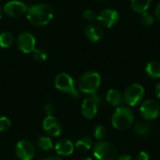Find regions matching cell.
Returning a JSON list of instances; mask_svg holds the SVG:
<instances>
[{"label": "cell", "mask_w": 160, "mask_h": 160, "mask_svg": "<svg viewBox=\"0 0 160 160\" xmlns=\"http://www.w3.org/2000/svg\"><path fill=\"white\" fill-rule=\"evenodd\" d=\"M26 17L31 24L35 26H43L52 20L53 10L47 4H36L27 9Z\"/></svg>", "instance_id": "1"}, {"label": "cell", "mask_w": 160, "mask_h": 160, "mask_svg": "<svg viewBox=\"0 0 160 160\" xmlns=\"http://www.w3.org/2000/svg\"><path fill=\"white\" fill-rule=\"evenodd\" d=\"M134 122V114L128 107H118L112 118V124L117 130L128 129Z\"/></svg>", "instance_id": "2"}, {"label": "cell", "mask_w": 160, "mask_h": 160, "mask_svg": "<svg viewBox=\"0 0 160 160\" xmlns=\"http://www.w3.org/2000/svg\"><path fill=\"white\" fill-rule=\"evenodd\" d=\"M100 83L101 77L99 73L96 71H87L83 73L79 79L78 85L81 92L87 95H93L97 93L98 89L100 86Z\"/></svg>", "instance_id": "3"}, {"label": "cell", "mask_w": 160, "mask_h": 160, "mask_svg": "<svg viewBox=\"0 0 160 160\" xmlns=\"http://www.w3.org/2000/svg\"><path fill=\"white\" fill-rule=\"evenodd\" d=\"M94 156L98 160H115L117 149L109 142L98 141L94 146Z\"/></svg>", "instance_id": "4"}, {"label": "cell", "mask_w": 160, "mask_h": 160, "mask_svg": "<svg viewBox=\"0 0 160 160\" xmlns=\"http://www.w3.org/2000/svg\"><path fill=\"white\" fill-rule=\"evenodd\" d=\"M54 85L59 91L69 94L74 98H79V93L77 92L72 77L68 73H60L56 76L54 80Z\"/></svg>", "instance_id": "5"}, {"label": "cell", "mask_w": 160, "mask_h": 160, "mask_svg": "<svg viewBox=\"0 0 160 160\" xmlns=\"http://www.w3.org/2000/svg\"><path fill=\"white\" fill-rule=\"evenodd\" d=\"M144 88L139 83H133L129 85L124 92V101L130 107L138 105L144 97Z\"/></svg>", "instance_id": "6"}, {"label": "cell", "mask_w": 160, "mask_h": 160, "mask_svg": "<svg viewBox=\"0 0 160 160\" xmlns=\"http://www.w3.org/2000/svg\"><path fill=\"white\" fill-rule=\"evenodd\" d=\"M101 102V97L95 93L93 95H90L89 98H85L82 104V115L87 119H93L98 110V105Z\"/></svg>", "instance_id": "7"}, {"label": "cell", "mask_w": 160, "mask_h": 160, "mask_svg": "<svg viewBox=\"0 0 160 160\" xmlns=\"http://www.w3.org/2000/svg\"><path fill=\"white\" fill-rule=\"evenodd\" d=\"M140 111L144 120L152 121L158 117L160 113V106L154 99H146L141 105Z\"/></svg>", "instance_id": "8"}, {"label": "cell", "mask_w": 160, "mask_h": 160, "mask_svg": "<svg viewBox=\"0 0 160 160\" xmlns=\"http://www.w3.org/2000/svg\"><path fill=\"white\" fill-rule=\"evenodd\" d=\"M18 49L23 53H30L35 50L36 46V39L34 36L29 32H22L21 33L16 41Z\"/></svg>", "instance_id": "9"}, {"label": "cell", "mask_w": 160, "mask_h": 160, "mask_svg": "<svg viewBox=\"0 0 160 160\" xmlns=\"http://www.w3.org/2000/svg\"><path fill=\"white\" fill-rule=\"evenodd\" d=\"M15 154L20 160H32L35 157V147L30 142L22 140L17 142Z\"/></svg>", "instance_id": "10"}, {"label": "cell", "mask_w": 160, "mask_h": 160, "mask_svg": "<svg viewBox=\"0 0 160 160\" xmlns=\"http://www.w3.org/2000/svg\"><path fill=\"white\" fill-rule=\"evenodd\" d=\"M97 19L98 22L106 28H112L117 24L119 21V13L112 8H107L102 10L98 16Z\"/></svg>", "instance_id": "11"}, {"label": "cell", "mask_w": 160, "mask_h": 160, "mask_svg": "<svg viewBox=\"0 0 160 160\" xmlns=\"http://www.w3.org/2000/svg\"><path fill=\"white\" fill-rule=\"evenodd\" d=\"M4 11L7 15L12 18H18L21 17L22 14H24L27 11V8L25 4L20 1H9L8 2L4 7Z\"/></svg>", "instance_id": "12"}, {"label": "cell", "mask_w": 160, "mask_h": 160, "mask_svg": "<svg viewBox=\"0 0 160 160\" xmlns=\"http://www.w3.org/2000/svg\"><path fill=\"white\" fill-rule=\"evenodd\" d=\"M42 128L47 134L52 137H58L62 132L61 124L52 115H47V117L43 120Z\"/></svg>", "instance_id": "13"}, {"label": "cell", "mask_w": 160, "mask_h": 160, "mask_svg": "<svg viewBox=\"0 0 160 160\" xmlns=\"http://www.w3.org/2000/svg\"><path fill=\"white\" fill-rule=\"evenodd\" d=\"M85 36L89 40H91L93 42H97V41H98V40H100L102 38L103 30L98 24L89 23L85 27Z\"/></svg>", "instance_id": "14"}, {"label": "cell", "mask_w": 160, "mask_h": 160, "mask_svg": "<svg viewBox=\"0 0 160 160\" xmlns=\"http://www.w3.org/2000/svg\"><path fill=\"white\" fill-rule=\"evenodd\" d=\"M55 151L59 156L68 157L74 151V144L69 140H61L56 143Z\"/></svg>", "instance_id": "15"}, {"label": "cell", "mask_w": 160, "mask_h": 160, "mask_svg": "<svg viewBox=\"0 0 160 160\" xmlns=\"http://www.w3.org/2000/svg\"><path fill=\"white\" fill-rule=\"evenodd\" d=\"M106 100L110 105L113 107H119L123 102V96L117 89H110L107 92Z\"/></svg>", "instance_id": "16"}, {"label": "cell", "mask_w": 160, "mask_h": 160, "mask_svg": "<svg viewBox=\"0 0 160 160\" xmlns=\"http://www.w3.org/2000/svg\"><path fill=\"white\" fill-rule=\"evenodd\" d=\"M152 0H130V6L134 12L142 14L149 8Z\"/></svg>", "instance_id": "17"}, {"label": "cell", "mask_w": 160, "mask_h": 160, "mask_svg": "<svg viewBox=\"0 0 160 160\" xmlns=\"http://www.w3.org/2000/svg\"><path fill=\"white\" fill-rule=\"evenodd\" d=\"M151 126L146 120H139L134 128L135 133L141 137L148 136L151 133Z\"/></svg>", "instance_id": "18"}, {"label": "cell", "mask_w": 160, "mask_h": 160, "mask_svg": "<svg viewBox=\"0 0 160 160\" xmlns=\"http://www.w3.org/2000/svg\"><path fill=\"white\" fill-rule=\"evenodd\" d=\"M146 73L152 79L160 78V63L158 61H150L146 66Z\"/></svg>", "instance_id": "19"}, {"label": "cell", "mask_w": 160, "mask_h": 160, "mask_svg": "<svg viewBox=\"0 0 160 160\" xmlns=\"http://www.w3.org/2000/svg\"><path fill=\"white\" fill-rule=\"evenodd\" d=\"M92 144H93V141L90 137H82L79 141H77V142L75 144V148L79 152L85 153L91 149Z\"/></svg>", "instance_id": "20"}, {"label": "cell", "mask_w": 160, "mask_h": 160, "mask_svg": "<svg viewBox=\"0 0 160 160\" xmlns=\"http://www.w3.org/2000/svg\"><path fill=\"white\" fill-rule=\"evenodd\" d=\"M14 43V37L10 32H3L0 34V47L9 48Z\"/></svg>", "instance_id": "21"}, {"label": "cell", "mask_w": 160, "mask_h": 160, "mask_svg": "<svg viewBox=\"0 0 160 160\" xmlns=\"http://www.w3.org/2000/svg\"><path fill=\"white\" fill-rule=\"evenodd\" d=\"M38 147L43 151H50L53 147L52 140L49 137H45V136H42L38 139Z\"/></svg>", "instance_id": "22"}, {"label": "cell", "mask_w": 160, "mask_h": 160, "mask_svg": "<svg viewBox=\"0 0 160 160\" xmlns=\"http://www.w3.org/2000/svg\"><path fill=\"white\" fill-rule=\"evenodd\" d=\"M140 21H141V23L146 27H149V26H152L155 22V17L150 13V12H143L141 14V17H140Z\"/></svg>", "instance_id": "23"}, {"label": "cell", "mask_w": 160, "mask_h": 160, "mask_svg": "<svg viewBox=\"0 0 160 160\" xmlns=\"http://www.w3.org/2000/svg\"><path fill=\"white\" fill-rule=\"evenodd\" d=\"M107 135V130L106 128L101 126V125H98L95 128V130H94V136L95 138L98 140V141H102Z\"/></svg>", "instance_id": "24"}, {"label": "cell", "mask_w": 160, "mask_h": 160, "mask_svg": "<svg viewBox=\"0 0 160 160\" xmlns=\"http://www.w3.org/2000/svg\"><path fill=\"white\" fill-rule=\"evenodd\" d=\"M33 57L38 62H44L47 60V54L46 52L41 49H35L33 52Z\"/></svg>", "instance_id": "25"}, {"label": "cell", "mask_w": 160, "mask_h": 160, "mask_svg": "<svg viewBox=\"0 0 160 160\" xmlns=\"http://www.w3.org/2000/svg\"><path fill=\"white\" fill-rule=\"evenodd\" d=\"M11 126V122L8 117L1 116L0 117V132H5L7 131Z\"/></svg>", "instance_id": "26"}, {"label": "cell", "mask_w": 160, "mask_h": 160, "mask_svg": "<svg viewBox=\"0 0 160 160\" xmlns=\"http://www.w3.org/2000/svg\"><path fill=\"white\" fill-rule=\"evenodd\" d=\"M83 17L87 21H94L95 19H97V14L92 9H87L83 12Z\"/></svg>", "instance_id": "27"}, {"label": "cell", "mask_w": 160, "mask_h": 160, "mask_svg": "<svg viewBox=\"0 0 160 160\" xmlns=\"http://www.w3.org/2000/svg\"><path fill=\"white\" fill-rule=\"evenodd\" d=\"M44 111L47 115H52V113L54 112V105L52 103H47L44 107Z\"/></svg>", "instance_id": "28"}, {"label": "cell", "mask_w": 160, "mask_h": 160, "mask_svg": "<svg viewBox=\"0 0 160 160\" xmlns=\"http://www.w3.org/2000/svg\"><path fill=\"white\" fill-rule=\"evenodd\" d=\"M150 159V157L148 155V153L144 152V151H142L140 152L137 157H136V160H149Z\"/></svg>", "instance_id": "29"}, {"label": "cell", "mask_w": 160, "mask_h": 160, "mask_svg": "<svg viewBox=\"0 0 160 160\" xmlns=\"http://www.w3.org/2000/svg\"><path fill=\"white\" fill-rule=\"evenodd\" d=\"M155 16L158 20L160 21V2L156 6V8H155Z\"/></svg>", "instance_id": "30"}, {"label": "cell", "mask_w": 160, "mask_h": 160, "mask_svg": "<svg viewBox=\"0 0 160 160\" xmlns=\"http://www.w3.org/2000/svg\"><path fill=\"white\" fill-rule=\"evenodd\" d=\"M116 160H133V158L130 156L127 155V154H123V155L119 156Z\"/></svg>", "instance_id": "31"}, {"label": "cell", "mask_w": 160, "mask_h": 160, "mask_svg": "<svg viewBox=\"0 0 160 160\" xmlns=\"http://www.w3.org/2000/svg\"><path fill=\"white\" fill-rule=\"evenodd\" d=\"M156 95L158 98V99H160V82H158L156 86Z\"/></svg>", "instance_id": "32"}, {"label": "cell", "mask_w": 160, "mask_h": 160, "mask_svg": "<svg viewBox=\"0 0 160 160\" xmlns=\"http://www.w3.org/2000/svg\"><path fill=\"white\" fill-rule=\"evenodd\" d=\"M44 160H62L60 158L58 157H55V156H51V157H48L47 158H45Z\"/></svg>", "instance_id": "33"}, {"label": "cell", "mask_w": 160, "mask_h": 160, "mask_svg": "<svg viewBox=\"0 0 160 160\" xmlns=\"http://www.w3.org/2000/svg\"><path fill=\"white\" fill-rule=\"evenodd\" d=\"M81 160H93L91 158H89V157H86V158H82Z\"/></svg>", "instance_id": "34"}, {"label": "cell", "mask_w": 160, "mask_h": 160, "mask_svg": "<svg viewBox=\"0 0 160 160\" xmlns=\"http://www.w3.org/2000/svg\"><path fill=\"white\" fill-rule=\"evenodd\" d=\"M1 17H2V8L0 7V19H1Z\"/></svg>", "instance_id": "35"}, {"label": "cell", "mask_w": 160, "mask_h": 160, "mask_svg": "<svg viewBox=\"0 0 160 160\" xmlns=\"http://www.w3.org/2000/svg\"><path fill=\"white\" fill-rule=\"evenodd\" d=\"M97 1H104V0H97Z\"/></svg>", "instance_id": "36"}]
</instances>
